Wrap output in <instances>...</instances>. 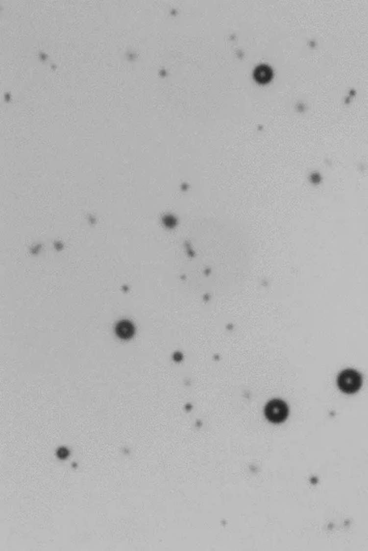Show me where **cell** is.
Here are the masks:
<instances>
[{"label":"cell","instance_id":"1","mask_svg":"<svg viewBox=\"0 0 368 551\" xmlns=\"http://www.w3.org/2000/svg\"><path fill=\"white\" fill-rule=\"evenodd\" d=\"M338 385L345 393H354L361 385V377L356 371L346 370L339 375Z\"/></svg>","mask_w":368,"mask_h":551},{"label":"cell","instance_id":"2","mask_svg":"<svg viewBox=\"0 0 368 551\" xmlns=\"http://www.w3.org/2000/svg\"><path fill=\"white\" fill-rule=\"evenodd\" d=\"M265 412L272 423H281L287 417V406L281 400H272L266 406Z\"/></svg>","mask_w":368,"mask_h":551},{"label":"cell","instance_id":"3","mask_svg":"<svg viewBox=\"0 0 368 551\" xmlns=\"http://www.w3.org/2000/svg\"><path fill=\"white\" fill-rule=\"evenodd\" d=\"M116 334H118V336L122 339H130L131 337H133L134 335V332H135V329H134V326L129 322V321H121L118 326H116Z\"/></svg>","mask_w":368,"mask_h":551},{"label":"cell","instance_id":"4","mask_svg":"<svg viewBox=\"0 0 368 551\" xmlns=\"http://www.w3.org/2000/svg\"><path fill=\"white\" fill-rule=\"evenodd\" d=\"M273 73H272V70L269 68L268 66H259L255 72H254V78L257 81L258 83H268L269 81L272 79Z\"/></svg>","mask_w":368,"mask_h":551},{"label":"cell","instance_id":"5","mask_svg":"<svg viewBox=\"0 0 368 551\" xmlns=\"http://www.w3.org/2000/svg\"><path fill=\"white\" fill-rule=\"evenodd\" d=\"M68 455H69V451H68L67 449H64V448L59 449L58 452H57V456H58L59 458L65 459V458L68 457Z\"/></svg>","mask_w":368,"mask_h":551}]
</instances>
